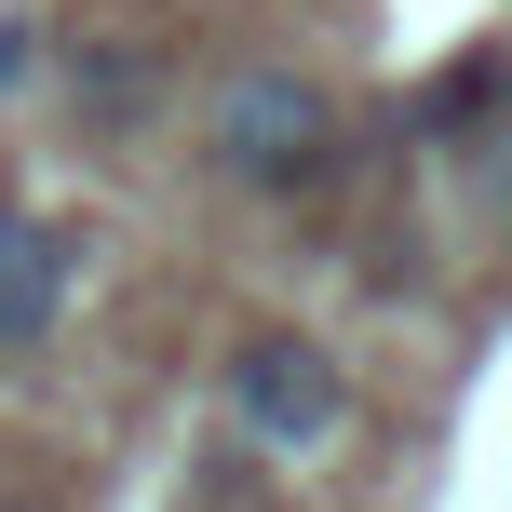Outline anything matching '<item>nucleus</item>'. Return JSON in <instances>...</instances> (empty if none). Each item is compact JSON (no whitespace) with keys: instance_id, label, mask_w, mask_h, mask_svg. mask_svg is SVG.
Returning a JSON list of instances; mask_svg holds the SVG:
<instances>
[{"instance_id":"obj_1","label":"nucleus","mask_w":512,"mask_h":512,"mask_svg":"<svg viewBox=\"0 0 512 512\" xmlns=\"http://www.w3.org/2000/svg\"><path fill=\"white\" fill-rule=\"evenodd\" d=\"M203 149H216V176H243V189H310L337 162V108H324V81H297V68H243L230 95H216Z\"/></svg>"},{"instance_id":"obj_2","label":"nucleus","mask_w":512,"mask_h":512,"mask_svg":"<svg viewBox=\"0 0 512 512\" xmlns=\"http://www.w3.org/2000/svg\"><path fill=\"white\" fill-rule=\"evenodd\" d=\"M230 418L270 445V459H310V445L351 432V364H337L324 337L270 324V337H243V364H230Z\"/></svg>"},{"instance_id":"obj_3","label":"nucleus","mask_w":512,"mask_h":512,"mask_svg":"<svg viewBox=\"0 0 512 512\" xmlns=\"http://www.w3.org/2000/svg\"><path fill=\"white\" fill-rule=\"evenodd\" d=\"M54 297H68V230H41L27 203H0V351H41Z\"/></svg>"},{"instance_id":"obj_4","label":"nucleus","mask_w":512,"mask_h":512,"mask_svg":"<svg viewBox=\"0 0 512 512\" xmlns=\"http://www.w3.org/2000/svg\"><path fill=\"white\" fill-rule=\"evenodd\" d=\"M81 95L95 108H149V54H81Z\"/></svg>"},{"instance_id":"obj_5","label":"nucleus","mask_w":512,"mask_h":512,"mask_svg":"<svg viewBox=\"0 0 512 512\" xmlns=\"http://www.w3.org/2000/svg\"><path fill=\"white\" fill-rule=\"evenodd\" d=\"M27 41H41V27H14V14H0V81H27Z\"/></svg>"},{"instance_id":"obj_6","label":"nucleus","mask_w":512,"mask_h":512,"mask_svg":"<svg viewBox=\"0 0 512 512\" xmlns=\"http://www.w3.org/2000/svg\"><path fill=\"white\" fill-rule=\"evenodd\" d=\"M499 95H512V68H499Z\"/></svg>"}]
</instances>
